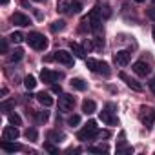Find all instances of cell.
<instances>
[{"label":"cell","mask_w":155,"mask_h":155,"mask_svg":"<svg viewBox=\"0 0 155 155\" xmlns=\"http://www.w3.org/2000/svg\"><path fill=\"white\" fill-rule=\"evenodd\" d=\"M26 40H28V44H29L31 48H35V49H38V51H44V49L48 48V38H46L44 35L37 33V31L29 33V35L26 37Z\"/></svg>","instance_id":"1"},{"label":"cell","mask_w":155,"mask_h":155,"mask_svg":"<svg viewBox=\"0 0 155 155\" xmlns=\"http://www.w3.org/2000/svg\"><path fill=\"white\" fill-rule=\"evenodd\" d=\"M99 130H97V122L95 120H90L86 126H84V130L82 131H79V139L81 140H90V139H95V137H99Z\"/></svg>","instance_id":"2"},{"label":"cell","mask_w":155,"mask_h":155,"mask_svg":"<svg viewBox=\"0 0 155 155\" xmlns=\"http://www.w3.org/2000/svg\"><path fill=\"white\" fill-rule=\"evenodd\" d=\"M101 9L99 8H95V9H91L90 11V15H88V22H90V29H93V31H99L101 29Z\"/></svg>","instance_id":"3"},{"label":"cell","mask_w":155,"mask_h":155,"mask_svg":"<svg viewBox=\"0 0 155 155\" xmlns=\"http://www.w3.org/2000/svg\"><path fill=\"white\" fill-rule=\"evenodd\" d=\"M73 106H75V97L73 95H62L60 99H58V108L62 110V111H69V110H73Z\"/></svg>","instance_id":"4"},{"label":"cell","mask_w":155,"mask_h":155,"mask_svg":"<svg viewBox=\"0 0 155 155\" xmlns=\"http://www.w3.org/2000/svg\"><path fill=\"white\" fill-rule=\"evenodd\" d=\"M18 137H20V131L17 130V126H15V124L6 126V128L2 130V139H4V140H17Z\"/></svg>","instance_id":"5"},{"label":"cell","mask_w":155,"mask_h":155,"mask_svg":"<svg viewBox=\"0 0 155 155\" xmlns=\"http://www.w3.org/2000/svg\"><path fill=\"white\" fill-rule=\"evenodd\" d=\"M130 58H131V51H128V49L117 51V53L113 55V60H115V64H119V66H126V64L130 62Z\"/></svg>","instance_id":"6"},{"label":"cell","mask_w":155,"mask_h":155,"mask_svg":"<svg viewBox=\"0 0 155 155\" xmlns=\"http://www.w3.org/2000/svg\"><path fill=\"white\" fill-rule=\"evenodd\" d=\"M53 58L57 60V62H60V64H64V66H71L73 64V55L71 53H68V51H57L55 55H53Z\"/></svg>","instance_id":"7"},{"label":"cell","mask_w":155,"mask_h":155,"mask_svg":"<svg viewBox=\"0 0 155 155\" xmlns=\"http://www.w3.org/2000/svg\"><path fill=\"white\" fill-rule=\"evenodd\" d=\"M110 110H111V108L108 106L106 110H102V111H101V115H99V117H101V120H102V122H106L108 126H115V124H117V117H115V115H113V111H110Z\"/></svg>","instance_id":"8"},{"label":"cell","mask_w":155,"mask_h":155,"mask_svg":"<svg viewBox=\"0 0 155 155\" xmlns=\"http://www.w3.org/2000/svg\"><path fill=\"white\" fill-rule=\"evenodd\" d=\"M40 79L44 81V82H57L58 79H60V73L58 71H51V69H42L40 71Z\"/></svg>","instance_id":"9"},{"label":"cell","mask_w":155,"mask_h":155,"mask_svg":"<svg viewBox=\"0 0 155 155\" xmlns=\"http://www.w3.org/2000/svg\"><path fill=\"white\" fill-rule=\"evenodd\" d=\"M133 71H135L139 77H146V75H150L151 68H150V64H148V62L139 60V62H135V64H133Z\"/></svg>","instance_id":"10"},{"label":"cell","mask_w":155,"mask_h":155,"mask_svg":"<svg viewBox=\"0 0 155 155\" xmlns=\"http://www.w3.org/2000/svg\"><path fill=\"white\" fill-rule=\"evenodd\" d=\"M119 77H120V79H122V81L126 82V86H128V88H131L133 91H142V86H140V84H139V82H137L135 79H131V77H128V75H126L124 71H120V75H119Z\"/></svg>","instance_id":"11"},{"label":"cell","mask_w":155,"mask_h":155,"mask_svg":"<svg viewBox=\"0 0 155 155\" xmlns=\"http://www.w3.org/2000/svg\"><path fill=\"white\" fill-rule=\"evenodd\" d=\"M11 22H13V24H17V26H22V28H26V26H29V24H31L29 17H26L24 13H15V15L11 17Z\"/></svg>","instance_id":"12"},{"label":"cell","mask_w":155,"mask_h":155,"mask_svg":"<svg viewBox=\"0 0 155 155\" xmlns=\"http://www.w3.org/2000/svg\"><path fill=\"white\" fill-rule=\"evenodd\" d=\"M0 148H2L4 151H8V153H15V151L22 150V146H20V144L11 142V140H4V139H2V142H0Z\"/></svg>","instance_id":"13"},{"label":"cell","mask_w":155,"mask_h":155,"mask_svg":"<svg viewBox=\"0 0 155 155\" xmlns=\"http://www.w3.org/2000/svg\"><path fill=\"white\" fill-rule=\"evenodd\" d=\"M37 101H38L42 106H46V108H49V106H53V104H55L53 97H49V93H44V91H40V93L37 95Z\"/></svg>","instance_id":"14"},{"label":"cell","mask_w":155,"mask_h":155,"mask_svg":"<svg viewBox=\"0 0 155 155\" xmlns=\"http://www.w3.org/2000/svg\"><path fill=\"white\" fill-rule=\"evenodd\" d=\"M69 48H71V51H73L77 57H79V58H86V49H84V46L77 44V42H71Z\"/></svg>","instance_id":"15"},{"label":"cell","mask_w":155,"mask_h":155,"mask_svg":"<svg viewBox=\"0 0 155 155\" xmlns=\"http://www.w3.org/2000/svg\"><path fill=\"white\" fill-rule=\"evenodd\" d=\"M144 111H146V113L142 115V122H144L146 128H150V126L153 124V120H155V111H153V110H148V108H146Z\"/></svg>","instance_id":"16"},{"label":"cell","mask_w":155,"mask_h":155,"mask_svg":"<svg viewBox=\"0 0 155 155\" xmlns=\"http://www.w3.org/2000/svg\"><path fill=\"white\" fill-rule=\"evenodd\" d=\"M95 110H97V104L93 102V101H84L82 102V111L86 113V115H91V113H95Z\"/></svg>","instance_id":"17"},{"label":"cell","mask_w":155,"mask_h":155,"mask_svg":"<svg viewBox=\"0 0 155 155\" xmlns=\"http://www.w3.org/2000/svg\"><path fill=\"white\" fill-rule=\"evenodd\" d=\"M69 84H71V88L79 90V91H84V90H86V86H88L82 79H71V81H69Z\"/></svg>","instance_id":"18"},{"label":"cell","mask_w":155,"mask_h":155,"mask_svg":"<svg viewBox=\"0 0 155 155\" xmlns=\"http://www.w3.org/2000/svg\"><path fill=\"white\" fill-rule=\"evenodd\" d=\"M82 11V4L81 2H71L69 8H68V13L69 15H77V13H81Z\"/></svg>","instance_id":"19"},{"label":"cell","mask_w":155,"mask_h":155,"mask_svg":"<svg viewBox=\"0 0 155 155\" xmlns=\"http://www.w3.org/2000/svg\"><path fill=\"white\" fill-rule=\"evenodd\" d=\"M86 66H88L91 71H99V69H101V60H95V58H86Z\"/></svg>","instance_id":"20"},{"label":"cell","mask_w":155,"mask_h":155,"mask_svg":"<svg viewBox=\"0 0 155 155\" xmlns=\"http://www.w3.org/2000/svg\"><path fill=\"white\" fill-rule=\"evenodd\" d=\"M66 28V22L64 20H57V22H53L51 26H49V29L53 31V33H58V31H62Z\"/></svg>","instance_id":"21"},{"label":"cell","mask_w":155,"mask_h":155,"mask_svg":"<svg viewBox=\"0 0 155 155\" xmlns=\"http://www.w3.org/2000/svg\"><path fill=\"white\" fill-rule=\"evenodd\" d=\"M22 57H24V51H22L20 48H17V49H15V51L9 55V62H18Z\"/></svg>","instance_id":"22"},{"label":"cell","mask_w":155,"mask_h":155,"mask_svg":"<svg viewBox=\"0 0 155 155\" xmlns=\"http://www.w3.org/2000/svg\"><path fill=\"white\" fill-rule=\"evenodd\" d=\"M24 86H26L28 90H33V88L37 86V81H35V77H33V75H28L26 79H24Z\"/></svg>","instance_id":"23"},{"label":"cell","mask_w":155,"mask_h":155,"mask_svg":"<svg viewBox=\"0 0 155 155\" xmlns=\"http://www.w3.org/2000/svg\"><path fill=\"white\" fill-rule=\"evenodd\" d=\"M8 119H9V124H15V126H20V124H22V119H20L17 113H11Z\"/></svg>","instance_id":"24"},{"label":"cell","mask_w":155,"mask_h":155,"mask_svg":"<svg viewBox=\"0 0 155 155\" xmlns=\"http://www.w3.org/2000/svg\"><path fill=\"white\" fill-rule=\"evenodd\" d=\"M11 42H15V44H18V42H22L24 40V37H22V33L20 31H15V33H11Z\"/></svg>","instance_id":"25"},{"label":"cell","mask_w":155,"mask_h":155,"mask_svg":"<svg viewBox=\"0 0 155 155\" xmlns=\"http://www.w3.org/2000/svg\"><path fill=\"white\" fill-rule=\"evenodd\" d=\"M29 140H37V137H38V133H37V130H33V128H29V130H26V133H24Z\"/></svg>","instance_id":"26"},{"label":"cell","mask_w":155,"mask_h":155,"mask_svg":"<svg viewBox=\"0 0 155 155\" xmlns=\"http://www.w3.org/2000/svg\"><path fill=\"white\" fill-rule=\"evenodd\" d=\"M88 151H91V153H102V151H108V146H90Z\"/></svg>","instance_id":"27"},{"label":"cell","mask_w":155,"mask_h":155,"mask_svg":"<svg viewBox=\"0 0 155 155\" xmlns=\"http://www.w3.org/2000/svg\"><path fill=\"white\" fill-rule=\"evenodd\" d=\"M68 8H69V4H68V2H64V0H60V2L57 4V11H60V13H66V11H68Z\"/></svg>","instance_id":"28"},{"label":"cell","mask_w":155,"mask_h":155,"mask_svg":"<svg viewBox=\"0 0 155 155\" xmlns=\"http://www.w3.org/2000/svg\"><path fill=\"white\" fill-rule=\"evenodd\" d=\"M68 124H69V126H77V124H81V117H79V115H71V117L68 119Z\"/></svg>","instance_id":"29"},{"label":"cell","mask_w":155,"mask_h":155,"mask_svg":"<svg viewBox=\"0 0 155 155\" xmlns=\"http://www.w3.org/2000/svg\"><path fill=\"white\" fill-rule=\"evenodd\" d=\"M99 73H102L104 77H108V75H110V66H108L106 62H101V69H99Z\"/></svg>","instance_id":"30"},{"label":"cell","mask_w":155,"mask_h":155,"mask_svg":"<svg viewBox=\"0 0 155 155\" xmlns=\"http://www.w3.org/2000/svg\"><path fill=\"white\" fill-rule=\"evenodd\" d=\"M48 119H49V113H48V111H40V113H38V120H40V122H46Z\"/></svg>","instance_id":"31"},{"label":"cell","mask_w":155,"mask_h":155,"mask_svg":"<svg viewBox=\"0 0 155 155\" xmlns=\"http://www.w3.org/2000/svg\"><path fill=\"white\" fill-rule=\"evenodd\" d=\"M101 15H104V18H108V17L111 15V11H110V8H108V6H104V8L101 9Z\"/></svg>","instance_id":"32"},{"label":"cell","mask_w":155,"mask_h":155,"mask_svg":"<svg viewBox=\"0 0 155 155\" xmlns=\"http://www.w3.org/2000/svg\"><path fill=\"white\" fill-rule=\"evenodd\" d=\"M0 51H2V53H8V40H6V38H2V44H0Z\"/></svg>","instance_id":"33"},{"label":"cell","mask_w":155,"mask_h":155,"mask_svg":"<svg viewBox=\"0 0 155 155\" xmlns=\"http://www.w3.org/2000/svg\"><path fill=\"white\" fill-rule=\"evenodd\" d=\"M44 148H46L48 151H51V153H58V148H55V146H51V144H46Z\"/></svg>","instance_id":"34"},{"label":"cell","mask_w":155,"mask_h":155,"mask_svg":"<svg viewBox=\"0 0 155 155\" xmlns=\"http://www.w3.org/2000/svg\"><path fill=\"white\" fill-rule=\"evenodd\" d=\"M11 106H13V102H4L2 106H0V110H2V111H8V110H9Z\"/></svg>","instance_id":"35"},{"label":"cell","mask_w":155,"mask_h":155,"mask_svg":"<svg viewBox=\"0 0 155 155\" xmlns=\"http://www.w3.org/2000/svg\"><path fill=\"white\" fill-rule=\"evenodd\" d=\"M82 46H84V49H86V51H90V49H93V44H91L90 40H84V44H82Z\"/></svg>","instance_id":"36"},{"label":"cell","mask_w":155,"mask_h":155,"mask_svg":"<svg viewBox=\"0 0 155 155\" xmlns=\"http://www.w3.org/2000/svg\"><path fill=\"white\" fill-rule=\"evenodd\" d=\"M146 13H148V17H150L151 20H155V8H150V9H148Z\"/></svg>","instance_id":"37"},{"label":"cell","mask_w":155,"mask_h":155,"mask_svg":"<svg viewBox=\"0 0 155 155\" xmlns=\"http://www.w3.org/2000/svg\"><path fill=\"white\" fill-rule=\"evenodd\" d=\"M51 91H53V93H62V88H60V86H57V84H53Z\"/></svg>","instance_id":"38"},{"label":"cell","mask_w":155,"mask_h":155,"mask_svg":"<svg viewBox=\"0 0 155 155\" xmlns=\"http://www.w3.org/2000/svg\"><path fill=\"white\" fill-rule=\"evenodd\" d=\"M150 90L153 91V95H155V79H151L150 81Z\"/></svg>","instance_id":"39"},{"label":"cell","mask_w":155,"mask_h":155,"mask_svg":"<svg viewBox=\"0 0 155 155\" xmlns=\"http://www.w3.org/2000/svg\"><path fill=\"white\" fill-rule=\"evenodd\" d=\"M0 4H2V6H8V4H9V0H0Z\"/></svg>","instance_id":"40"},{"label":"cell","mask_w":155,"mask_h":155,"mask_svg":"<svg viewBox=\"0 0 155 155\" xmlns=\"http://www.w3.org/2000/svg\"><path fill=\"white\" fill-rule=\"evenodd\" d=\"M135 2H137V4H142V2H146V0H135Z\"/></svg>","instance_id":"41"},{"label":"cell","mask_w":155,"mask_h":155,"mask_svg":"<svg viewBox=\"0 0 155 155\" xmlns=\"http://www.w3.org/2000/svg\"><path fill=\"white\" fill-rule=\"evenodd\" d=\"M151 35H153V40H155V28H153V31H151Z\"/></svg>","instance_id":"42"},{"label":"cell","mask_w":155,"mask_h":155,"mask_svg":"<svg viewBox=\"0 0 155 155\" xmlns=\"http://www.w3.org/2000/svg\"><path fill=\"white\" fill-rule=\"evenodd\" d=\"M33 2H44V0H33Z\"/></svg>","instance_id":"43"}]
</instances>
